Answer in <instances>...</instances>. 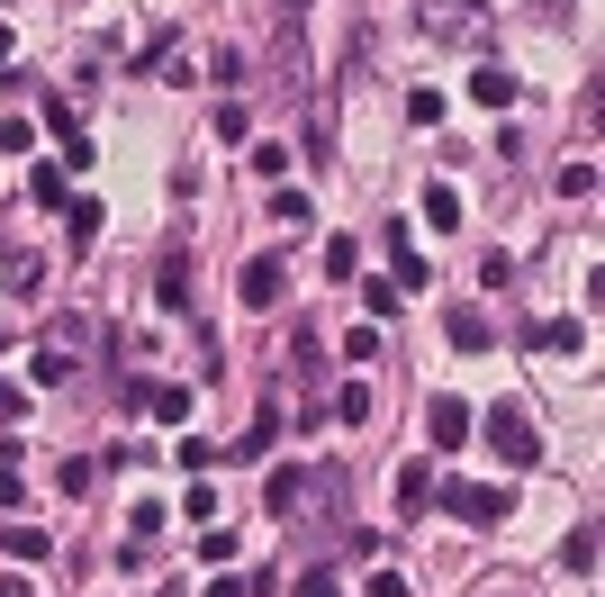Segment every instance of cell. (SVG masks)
I'll return each instance as SVG.
<instances>
[{
	"mask_svg": "<svg viewBox=\"0 0 605 597\" xmlns=\"http://www.w3.org/2000/svg\"><path fill=\"white\" fill-rule=\"evenodd\" d=\"M480 426H488V452L506 461V471H533V461H543V435H533V417L515 408V398H497Z\"/></svg>",
	"mask_w": 605,
	"mask_h": 597,
	"instance_id": "cell-1",
	"label": "cell"
},
{
	"mask_svg": "<svg viewBox=\"0 0 605 597\" xmlns=\"http://www.w3.org/2000/svg\"><path fill=\"white\" fill-rule=\"evenodd\" d=\"M434 498H443L461 525H506V516H515V489H488V480H443Z\"/></svg>",
	"mask_w": 605,
	"mask_h": 597,
	"instance_id": "cell-2",
	"label": "cell"
},
{
	"mask_svg": "<svg viewBox=\"0 0 605 597\" xmlns=\"http://www.w3.org/2000/svg\"><path fill=\"white\" fill-rule=\"evenodd\" d=\"M235 290H244V308H281V253H244Z\"/></svg>",
	"mask_w": 605,
	"mask_h": 597,
	"instance_id": "cell-3",
	"label": "cell"
},
{
	"mask_svg": "<svg viewBox=\"0 0 605 597\" xmlns=\"http://www.w3.org/2000/svg\"><path fill=\"white\" fill-rule=\"evenodd\" d=\"M515 73H506V63H480V73H470V100H480V109H515Z\"/></svg>",
	"mask_w": 605,
	"mask_h": 597,
	"instance_id": "cell-4",
	"label": "cell"
},
{
	"mask_svg": "<svg viewBox=\"0 0 605 597\" xmlns=\"http://www.w3.org/2000/svg\"><path fill=\"white\" fill-rule=\"evenodd\" d=\"M425 426H434V444L452 452V444H461L470 426H480V417H470V408H461V398H434V408H425Z\"/></svg>",
	"mask_w": 605,
	"mask_h": 597,
	"instance_id": "cell-5",
	"label": "cell"
},
{
	"mask_svg": "<svg viewBox=\"0 0 605 597\" xmlns=\"http://www.w3.org/2000/svg\"><path fill=\"white\" fill-rule=\"evenodd\" d=\"M443 336H452L461 354H488V317H480V308H443Z\"/></svg>",
	"mask_w": 605,
	"mask_h": 597,
	"instance_id": "cell-6",
	"label": "cell"
},
{
	"mask_svg": "<svg viewBox=\"0 0 605 597\" xmlns=\"http://www.w3.org/2000/svg\"><path fill=\"white\" fill-rule=\"evenodd\" d=\"M389 253H397V290H425L434 272H425V253L407 245V227H389Z\"/></svg>",
	"mask_w": 605,
	"mask_h": 597,
	"instance_id": "cell-7",
	"label": "cell"
},
{
	"mask_svg": "<svg viewBox=\"0 0 605 597\" xmlns=\"http://www.w3.org/2000/svg\"><path fill=\"white\" fill-rule=\"evenodd\" d=\"M145 408H154L163 426H181V417H190V380H163V389H145Z\"/></svg>",
	"mask_w": 605,
	"mask_h": 597,
	"instance_id": "cell-8",
	"label": "cell"
},
{
	"mask_svg": "<svg viewBox=\"0 0 605 597\" xmlns=\"http://www.w3.org/2000/svg\"><path fill=\"white\" fill-rule=\"evenodd\" d=\"M163 308L190 317V262H181V253H163Z\"/></svg>",
	"mask_w": 605,
	"mask_h": 597,
	"instance_id": "cell-9",
	"label": "cell"
},
{
	"mask_svg": "<svg viewBox=\"0 0 605 597\" xmlns=\"http://www.w3.org/2000/svg\"><path fill=\"white\" fill-rule=\"evenodd\" d=\"M434 28L443 37H470V28H480V0H434Z\"/></svg>",
	"mask_w": 605,
	"mask_h": 597,
	"instance_id": "cell-10",
	"label": "cell"
},
{
	"mask_svg": "<svg viewBox=\"0 0 605 597\" xmlns=\"http://www.w3.org/2000/svg\"><path fill=\"white\" fill-rule=\"evenodd\" d=\"M91 236H100V199H73V218H63V245H73V253H82Z\"/></svg>",
	"mask_w": 605,
	"mask_h": 597,
	"instance_id": "cell-11",
	"label": "cell"
},
{
	"mask_svg": "<svg viewBox=\"0 0 605 597\" xmlns=\"http://www.w3.org/2000/svg\"><path fill=\"white\" fill-rule=\"evenodd\" d=\"M28 199H37V209H63V163H37L28 172Z\"/></svg>",
	"mask_w": 605,
	"mask_h": 597,
	"instance_id": "cell-12",
	"label": "cell"
},
{
	"mask_svg": "<svg viewBox=\"0 0 605 597\" xmlns=\"http://www.w3.org/2000/svg\"><path fill=\"white\" fill-rule=\"evenodd\" d=\"M561 561H569V570H578V579H587V570H596V525H569V544H561Z\"/></svg>",
	"mask_w": 605,
	"mask_h": 597,
	"instance_id": "cell-13",
	"label": "cell"
},
{
	"mask_svg": "<svg viewBox=\"0 0 605 597\" xmlns=\"http://www.w3.org/2000/svg\"><path fill=\"white\" fill-rule=\"evenodd\" d=\"M533 345H543V354H578L587 336H578V326H569V317H552V326H533Z\"/></svg>",
	"mask_w": 605,
	"mask_h": 597,
	"instance_id": "cell-14",
	"label": "cell"
},
{
	"mask_svg": "<svg viewBox=\"0 0 605 597\" xmlns=\"http://www.w3.org/2000/svg\"><path fill=\"white\" fill-rule=\"evenodd\" d=\"M425 498H434V480H425V461H407V471H397V507H407V516H416Z\"/></svg>",
	"mask_w": 605,
	"mask_h": 597,
	"instance_id": "cell-15",
	"label": "cell"
},
{
	"mask_svg": "<svg viewBox=\"0 0 605 597\" xmlns=\"http://www.w3.org/2000/svg\"><path fill=\"white\" fill-rule=\"evenodd\" d=\"M73 380V354H54V345H37V389H63Z\"/></svg>",
	"mask_w": 605,
	"mask_h": 597,
	"instance_id": "cell-16",
	"label": "cell"
},
{
	"mask_svg": "<svg viewBox=\"0 0 605 597\" xmlns=\"http://www.w3.org/2000/svg\"><path fill=\"white\" fill-rule=\"evenodd\" d=\"M425 218H434V227H461V190L434 181V190H425Z\"/></svg>",
	"mask_w": 605,
	"mask_h": 597,
	"instance_id": "cell-17",
	"label": "cell"
},
{
	"mask_svg": "<svg viewBox=\"0 0 605 597\" xmlns=\"http://www.w3.org/2000/svg\"><path fill=\"white\" fill-rule=\"evenodd\" d=\"M353 299H362V308H371V317H389V308H397V299H407V290H397V281H362V290H353Z\"/></svg>",
	"mask_w": 605,
	"mask_h": 597,
	"instance_id": "cell-18",
	"label": "cell"
},
{
	"mask_svg": "<svg viewBox=\"0 0 605 597\" xmlns=\"http://www.w3.org/2000/svg\"><path fill=\"white\" fill-rule=\"evenodd\" d=\"M10 553L19 561H46V525H10Z\"/></svg>",
	"mask_w": 605,
	"mask_h": 597,
	"instance_id": "cell-19",
	"label": "cell"
},
{
	"mask_svg": "<svg viewBox=\"0 0 605 597\" xmlns=\"http://www.w3.org/2000/svg\"><path fill=\"white\" fill-rule=\"evenodd\" d=\"M19 417H28V389H19V380H0V435H10Z\"/></svg>",
	"mask_w": 605,
	"mask_h": 597,
	"instance_id": "cell-20",
	"label": "cell"
},
{
	"mask_svg": "<svg viewBox=\"0 0 605 597\" xmlns=\"http://www.w3.org/2000/svg\"><path fill=\"white\" fill-rule=\"evenodd\" d=\"M407 118L416 127H443V91H407Z\"/></svg>",
	"mask_w": 605,
	"mask_h": 597,
	"instance_id": "cell-21",
	"label": "cell"
},
{
	"mask_svg": "<svg viewBox=\"0 0 605 597\" xmlns=\"http://www.w3.org/2000/svg\"><path fill=\"white\" fill-rule=\"evenodd\" d=\"M290 597H344V579H334V570H307V579H299Z\"/></svg>",
	"mask_w": 605,
	"mask_h": 597,
	"instance_id": "cell-22",
	"label": "cell"
},
{
	"mask_svg": "<svg viewBox=\"0 0 605 597\" xmlns=\"http://www.w3.org/2000/svg\"><path fill=\"white\" fill-rule=\"evenodd\" d=\"M362 597H416V588L397 579V570H371V588H362Z\"/></svg>",
	"mask_w": 605,
	"mask_h": 597,
	"instance_id": "cell-23",
	"label": "cell"
},
{
	"mask_svg": "<svg viewBox=\"0 0 605 597\" xmlns=\"http://www.w3.org/2000/svg\"><path fill=\"white\" fill-rule=\"evenodd\" d=\"M0 507H19V461H0Z\"/></svg>",
	"mask_w": 605,
	"mask_h": 597,
	"instance_id": "cell-24",
	"label": "cell"
},
{
	"mask_svg": "<svg viewBox=\"0 0 605 597\" xmlns=\"http://www.w3.org/2000/svg\"><path fill=\"white\" fill-rule=\"evenodd\" d=\"M209 597H244V579H209Z\"/></svg>",
	"mask_w": 605,
	"mask_h": 597,
	"instance_id": "cell-25",
	"label": "cell"
},
{
	"mask_svg": "<svg viewBox=\"0 0 605 597\" xmlns=\"http://www.w3.org/2000/svg\"><path fill=\"white\" fill-rule=\"evenodd\" d=\"M299 10H307V0H281V19H299Z\"/></svg>",
	"mask_w": 605,
	"mask_h": 597,
	"instance_id": "cell-26",
	"label": "cell"
},
{
	"mask_svg": "<svg viewBox=\"0 0 605 597\" xmlns=\"http://www.w3.org/2000/svg\"><path fill=\"white\" fill-rule=\"evenodd\" d=\"M0 597H28V588H19V579H0Z\"/></svg>",
	"mask_w": 605,
	"mask_h": 597,
	"instance_id": "cell-27",
	"label": "cell"
},
{
	"mask_svg": "<svg viewBox=\"0 0 605 597\" xmlns=\"http://www.w3.org/2000/svg\"><path fill=\"white\" fill-rule=\"evenodd\" d=\"M0 63H10V28H0Z\"/></svg>",
	"mask_w": 605,
	"mask_h": 597,
	"instance_id": "cell-28",
	"label": "cell"
}]
</instances>
